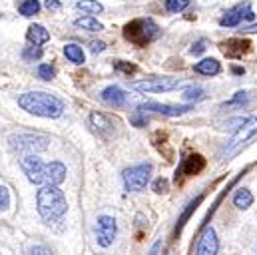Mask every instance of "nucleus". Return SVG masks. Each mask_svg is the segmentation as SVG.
<instances>
[{
  "mask_svg": "<svg viewBox=\"0 0 257 255\" xmlns=\"http://www.w3.org/2000/svg\"><path fill=\"white\" fill-rule=\"evenodd\" d=\"M18 106L28 114L42 118H60L64 112V102L46 92H26L18 98Z\"/></svg>",
  "mask_w": 257,
  "mask_h": 255,
  "instance_id": "f257e3e1",
  "label": "nucleus"
},
{
  "mask_svg": "<svg viewBox=\"0 0 257 255\" xmlns=\"http://www.w3.org/2000/svg\"><path fill=\"white\" fill-rule=\"evenodd\" d=\"M36 205L38 213L44 221H56L68 211V201H66L64 191L58 186H42L36 195Z\"/></svg>",
  "mask_w": 257,
  "mask_h": 255,
  "instance_id": "f03ea898",
  "label": "nucleus"
},
{
  "mask_svg": "<svg viewBox=\"0 0 257 255\" xmlns=\"http://www.w3.org/2000/svg\"><path fill=\"white\" fill-rule=\"evenodd\" d=\"M162 30L152 18H136L124 26V38L134 46H148L156 38H160Z\"/></svg>",
  "mask_w": 257,
  "mask_h": 255,
  "instance_id": "7ed1b4c3",
  "label": "nucleus"
},
{
  "mask_svg": "<svg viewBox=\"0 0 257 255\" xmlns=\"http://www.w3.org/2000/svg\"><path fill=\"white\" fill-rule=\"evenodd\" d=\"M122 178H124V186H126L128 191L146 190V186L150 184V178H152V164L132 166L128 170H124Z\"/></svg>",
  "mask_w": 257,
  "mask_h": 255,
  "instance_id": "20e7f679",
  "label": "nucleus"
},
{
  "mask_svg": "<svg viewBox=\"0 0 257 255\" xmlns=\"http://www.w3.org/2000/svg\"><path fill=\"white\" fill-rule=\"evenodd\" d=\"M130 86L142 94H158V92H170V90L180 88L182 80L180 78H150L142 82H132Z\"/></svg>",
  "mask_w": 257,
  "mask_h": 255,
  "instance_id": "39448f33",
  "label": "nucleus"
},
{
  "mask_svg": "<svg viewBox=\"0 0 257 255\" xmlns=\"http://www.w3.org/2000/svg\"><path fill=\"white\" fill-rule=\"evenodd\" d=\"M48 138L46 136H38V134H18V136H10V146L18 152H44L48 148Z\"/></svg>",
  "mask_w": 257,
  "mask_h": 255,
  "instance_id": "423d86ee",
  "label": "nucleus"
},
{
  "mask_svg": "<svg viewBox=\"0 0 257 255\" xmlns=\"http://www.w3.org/2000/svg\"><path fill=\"white\" fill-rule=\"evenodd\" d=\"M20 168L32 184L46 186V164H42L40 158H36L34 154H26L20 158Z\"/></svg>",
  "mask_w": 257,
  "mask_h": 255,
  "instance_id": "0eeeda50",
  "label": "nucleus"
},
{
  "mask_svg": "<svg viewBox=\"0 0 257 255\" xmlns=\"http://www.w3.org/2000/svg\"><path fill=\"white\" fill-rule=\"evenodd\" d=\"M255 134H257V116L255 118H249V120H243V124H239V128L235 130V134L231 136V140L227 142L223 154H225V156L233 154V152L239 150L243 144H247Z\"/></svg>",
  "mask_w": 257,
  "mask_h": 255,
  "instance_id": "6e6552de",
  "label": "nucleus"
},
{
  "mask_svg": "<svg viewBox=\"0 0 257 255\" xmlns=\"http://www.w3.org/2000/svg\"><path fill=\"white\" fill-rule=\"evenodd\" d=\"M118 233V223L110 215H102L96 219V241L100 247H110L116 239Z\"/></svg>",
  "mask_w": 257,
  "mask_h": 255,
  "instance_id": "1a4fd4ad",
  "label": "nucleus"
},
{
  "mask_svg": "<svg viewBox=\"0 0 257 255\" xmlns=\"http://www.w3.org/2000/svg\"><path fill=\"white\" fill-rule=\"evenodd\" d=\"M219 50L225 58H241L251 50V42L247 38H227L219 44Z\"/></svg>",
  "mask_w": 257,
  "mask_h": 255,
  "instance_id": "9d476101",
  "label": "nucleus"
},
{
  "mask_svg": "<svg viewBox=\"0 0 257 255\" xmlns=\"http://www.w3.org/2000/svg\"><path fill=\"white\" fill-rule=\"evenodd\" d=\"M90 124L94 126V130H96L100 136H104V138H114V136L118 134V128H116L118 122H116L114 118L102 114V112H92V114H90Z\"/></svg>",
  "mask_w": 257,
  "mask_h": 255,
  "instance_id": "9b49d317",
  "label": "nucleus"
},
{
  "mask_svg": "<svg viewBox=\"0 0 257 255\" xmlns=\"http://www.w3.org/2000/svg\"><path fill=\"white\" fill-rule=\"evenodd\" d=\"M219 251V239H217V233L213 227H205L199 241H197V247H195V255H217Z\"/></svg>",
  "mask_w": 257,
  "mask_h": 255,
  "instance_id": "f8f14e48",
  "label": "nucleus"
},
{
  "mask_svg": "<svg viewBox=\"0 0 257 255\" xmlns=\"http://www.w3.org/2000/svg\"><path fill=\"white\" fill-rule=\"evenodd\" d=\"M138 110H142V112H154V114H162V116H170V118H174V116H182V114L190 112L192 106H170V104L146 102V104H142Z\"/></svg>",
  "mask_w": 257,
  "mask_h": 255,
  "instance_id": "ddd939ff",
  "label": "nucleus"
},
{
  "mask_svg": "<svg viewBox=\"0 0 257 255\" xmlns=\"http://www.w3.org/2000/svg\"><path fill=\"white\" fill-rule=\"evenodd\" d=\"M249 10V2H243V4H237V6H233V8H229L223 16H221V20H219V24L221 26H227V28H233V26H237L243 18H245V12Z\"/></svg>",
  "mask_w": 257,
  "mask_h": 255,
  "instance_id": "4468645a",
  "label": "nucleus"
},
{
  "mask_svg": "<svg viewBox=\"0 0 257 255\" xmlns=\"http://www.w3.org/2000/svg\"><path fill=\"white\" fill-rule=\"evenodd\" d=\"M205 166H207V162H205L203 156L192 154V156H188L184 160V164L180 168V174H184V176H197V174H201L205 170Z\"/></svg>",
  "mask_w": 257,
  "mask_h": 255,
  "instance_id": "2eb2a0df",
  "label": "nucleus"
},
{
  "mask_svg": "<svg viewBox=\"0 0 257 255\" xmlns=\"http://www.w3.org/2000/svg\"><path fill=\"white\" fill-rule=\"evenodd\" d=\"M66 180V166L60 162L46 164V186H60Z\"/></svg>",
  "mask_w": 257,
  "mask_h": 255,
  "instance_id": "dca6fc26",
  "label": "nucleus"
},
{
  "mask_svg": "<svg viewBox=\"0 0 257 255\" xmlns=\"http://www.w3.org/2000/svg\"><path fill=\"white\" fill-rule=\"evenodd\" d=\"M102 100H104L106 104L114 106V108H120V106L126 104L128 94H126L122 88H118V86H108V88L102 92Z\"/></svg>",
  "mask_w": 257,
  "mask_h": 255,
  "instance_id": "f3484780",
  "label": "nucleus"
},
{
  "mask_svg": "<svg viewBox=\"0 0 257 255\" xmlns=\"http://www.w3.org/2000/svg\"><path fill=\"white\" fill-rule=\"evenodd\" d=\"M193 70L201 76H217L221 72V64L217 62L215 58H203L193 66Z\"/></svg>",
  "mask_w": 257,
  "mask_h": 255,
  "instance_id": "a211bd4d",
  "label": "nucleus"
},
{
  "mask_svg": "<svg viewBox=\"0 0 257 255\" xmlns=\"http://www.w3.org/2000/svg\"><path fill=\"white\" fill-rule=\"evenodd\" d=\"M26 38H28L34 46H40V44H46V42L50 40V32H48L44 26H40V24H32V26L28 28V32H26Z\"/></svg>",
  "mask_w": 257,
  "mask_h": 255,
  "instance_id": "6ab92c4d",
  "label": "nucleus"
},
{
  "mask_svg": "<svg viewBox=\"0 0 257 255\" xmlns=\"http://www.w3.org/2000/svg\"><path fill=\"white\" fill-rule=\"evenodd\" d=\"M233 205L237 209H247L249 205H253V193L247 188H239L233 193Z\"/></svg>",
  "mask_w": 257,
  "mask_h": 255,
  "instance_id": "aec40b11",
  "label": "nucleus"
},
{
  "mask_svg": "<svg viewBox=\"0 0 257 255\" xmlns=\"http://www.w3.org/2000/svg\"><path fill=\"white\" fill-rule=\"evenodd\" d=\"M201 201H203V193H199V195H197L195 199H192V201L188 203V207L184 209V213H182V215H180V219H178V227H176V231H178V233H180V231H182V227H184V225L188 223L190 215H192L193 211L197 209V205H199Z\"/></svg>",
  "mask_w": 257,
  "mask_h": 255,
  "instance_id": "412c9836",
  "label": "nucleus"
},
{
  "mask_svg": "<svg viewBox=\"0 0 257 255\" xmlns=\"http://www.w3.org/2000/svg\"><path fill=\"white\" fill-rule=\"evenodd\" d=\"M74 24H76L78 28H82V30H90V32H100V30H104V26H102L94 16H82V18L74 20Z\"/></svg>",
  "mask_w": 257,
  "mask_h": 255,
  "instance_id": "4be33fe9",
  "label": "nucleus"
},
{
  "mask_svg": "<svg viewBox=\"0 0 257 255\" xmlns=\"http://www.w3.org/2000/svg\"><path fill=\"white\" fill-rule=\"evenodd\" d=\"M64 54H66V58L74 64H84V60H86L84 50H82V46H78V44H66Z\"/></svg>",
  "mask_w": 257,
  "mask_h": 255,
  "instance_id": "5701e85b",
  "label": "nucleus"
},
{
  "mask_svg": "<svg viewBox=\"0 0 257 255\" xmlns=\"http://www.w3.org/2000/svg\"><path fill=\"white\" fill-rule=\"evenodd\" d=\"M76 8L82 10V12H86V14H100L104 10V6L98 0H80L76 4Z\"/></svg>",
  "mask_w": 257,
  "mask_h": 255,
  "instance_id": "b1692460",
  "label": "nucleus"
},
{
  "mask_svg": "<svg viewBox=\"0 0 257 255\" xmlns=\"http://www.w3.org/2000/svg\"><path fill=\"white\" fill-rule=\"evenodd\" d=\"M18 12L22 16H34L40 12V2L38 0H24L18 4Z\"/></svg>",
  "mask_w": 257,
  "mask_h": 255,
  "instance_id": "393cba45",
  "label": "nucleus"
},
{
  "mask_svg": "<svg viewBox=\"0 0 257 255\" xmlns=\"http://www.w3.org/2000/svg\"><path fill=\"white\" fill-rule=\"evenodd\" d=\"M190 6V0H166V10L172 14H178Z\"/></svg>",
  "mask_w": 257,
  "mask_h": 255,
  "instance_id": "a878e982",
  "label": "nucleus"
},
{
  "mask_svg": "<svg viewBox=\"0 0 257 255\" xmlns=\"http://www.w3.org/2000/svg\"><path fill=\"white\" fill-rule=\"evenodd\" d=\"M114 70H118V72H122V74H136L138 72V66L132 62H124V60H114Z\"/></svg>",
  "mask_w": 257,
  "mask_h": 255,
  "instance_id": "bb28decb",
  "label": "nucleus"
},
{
  "mask_svg": "<svg viewBox=\"0 0 257 255\" xmlns=\"http://www.w3.org/2000/svg\"><path fill=\"white\" fill-rule=\"evenodd\" d=\"M203 98H205V92L201 88H188L184 92V100H188V102H197V100H203Z\"/></svg>",
  "mask_w": 257,
  "mask_h": 255,
  "instance_id": "cd10ccee",
  "label": "nucleus"
},
{
  "mask_svg": "<svg viewBox=\"0 0 257 255\" xmlns=\"http://www.w3.org/2000/svg\"><path fill=\"white\" fill-rule=\"evenodd\" d=\"M22 58H24V60H38V58H42L40 46H28V48L22 52Z\"/></svg>",
  "mask_w": 257,
  "mask_h": 255,
  "instance_id": "c85d7f7f",
  "label": "nucleus"
},
{
  "mask_svg": "<svg viewBox=\"0 0 257 255\" xmlns=\"http://www.w3.org/2000/svg\"><path fill=\"white\" fill-rule=\"evenodd\" d=\"M38 76H40L42 80H52V78L56 76V70H54L50 64H40V66H38Z\"/></svg>",
  "mask_w": 257,
  "mask_h": 255,
  "instance_id": "c756f323",
  "label": "nucleus"
},
{
  "mask_svg": "<svg viewBox=\"0 0 257 255\" xmlns=\"http://www.w3.org/2000/svg\"><path fill=\"white\" fill-rule=\"evenodd\" d=\"M24 255H52V251H50L46 245L36 243V245H30V247L26 249V253H24Z\"/></svg>",
  "mask_w": 257,
  "mask_h": 255,
  "instance_id": "7c9ffc66",
  "label": "nucleus"
},
{
  "mask_svg": "<svg viewBox=\"0 0 257 255\" xmlns=\"http://www.w3.org/2000/svg\"><path fill=\"white\" fill-rule=\"evenodd\" d=\"M130 122H132L136 128H142V126H146V124H148V118L144 116V112H142V110H138L136 114H132V116H130Z\"/></svg>",
  "mask_w": 257,
  "mask_h": 255,
  "instance_id": "2f4dec72",
  "label": "nucleus"
},
{
  "mask_svg": "<svg viewBox=\"0 0 257 255\" xmlns=\"http://www.w3.org/2000/svg\"><path fill=\"white\" fill-rule=\"evenodd\" d=\"M152 188H154L156 193H166L168 188H170V182H168L166 178H158V180L154 182V186H152Z\"/></svg>",
  "mask_w": 257,
  "mask_h": 255,
  "instance_id": "473e14b6",
  "label": "nucleus"
},
{
  "mask_svg": "<svg viewBox=\"0 0 257 255\" xmlns=\"http://www.w3.org/2000/svg\"><path fill=\"white\" fill-rule=\"evenodd\" d=\"M10 205V193L4 186H0V209H8Z\"/></svg>",
  "mask_w": 257,
  "mask_h": 255,
  "instance_id": "72a5a7b5",
  "label": "nucleus"
},
{
  "mask_svg": "<svg viewBox=\"0 0 257 255\" xmlns=\"http://www.w3.org/2000/svg\"><path fill=\"white\" fill-rule=\"evenodd\" d=\"M247 100V92H237L229 102H225V106H235V104H239V102H245Z\"/></svg>",
  "mask_w": 257,
  "mask_h": 255,
  "instance_id": "f704fd0d",
  "label": "nucleus"
},
{
  "mask_svg": "<svg viewBox=\"0 0 257 255\" xmlns=\"http://www.w3.org/2000/svg\"><path fill=\"white\" fill-rule=\"evenodd\" d=\"M90 50H92L94 54H96V52H104V50H106V44H104L102 40H92V42H90Z\"/></svg>",
  "mask_w": 257,
  "mask_h": 255,
  "instance_id": "c9c22d12",
  "label": "nucleus"
},
{
  "mask_svg": "<svg viewBox=\"0 0 257 255\" xmlns=\"http://www.w3.org/2000/svg\"><path fill=\"white\" fill-rule=\"evenodd\" d=\"M205 50V40H199L192 46V54H201Z\"/></svg>",
  "mask_w": 257,
  "mask_h": 255,
  "instance_id": "e433bc0d",
  "label": "nucleus"
},
{
  "mask_svg": "<svg viewBox=\"0 0 257 255\" xmlns=\"http://www.w3.org/2000/svg\"><path fill=\"white\" fill-rule=\"evenodd\" d=\"M44 6H46L48 10H60V8H62V4H60L58 0H46Z\"/></svg>",
  "mask_w": 257,
  "mask_h": 255,
  "instance_id": "4c0bfd02",
  "label": "nucleus"
},
{
  "mask_svg": "<svg viewBox=\"0 0 257 255\" xmlns=\"http://www.w3.org/2000/svg\"><path fill=\"white\" fill-rule=\"evenodd\" d=\"M160 249H162V241H156V243L152 245V249L148 251V255H158L160 253Z\"/></svg>",
  "mask_w": 257,
  "mask_h": 255,
  "instance_id": "58836bf2",
  "label": "nucleus"
},
{
  "mask_svg": "<svg viewBox=\"0 0 257 255\" xmlns=\"http://www.w3.org/2000/svg\"><path fill=\"white\" fill-rule=\"evenodd\" d=\"M231 72H233L235 76H243V74H245V70H243V68H239V66H233V68H231Z\"/></svg>",
  "mask_w": 257,
  "mask_h": 255,
  "instance_id": "ea45409f",
  "label": "nucleus"
},
{
  "mask_svg": "<svg viewBox=\"0 0 257 255\" xmlns=\"http://www.w3.org/2000/svg\"><path fill=\"white\" fill-rule=\"evenodd\" d=\"M241 32H245V34H255L257 32V24H251V26H247L245 30H241Z\"/></svg>",
  "mask_w": 257,
  "mask_h": 255,
  "instance_id": "a19ab883",
  "label": "nucleus"
},
{
  "mask_svg": "<svg viewBox=\"0 0 257 255\" xmlns=\"http://www.w3.org/2000/svg\"><path fill=\"white\" fill-rule=\"evenodd\" d=\"M253 18H255V14H253L251 10H247V12H245V20H253Z\"/></svg>",
  "mask_w": 257,
  "mask_h": 255,
  "instance_id": "79ce46f5",
  "label": "nucleus"
}]
</instances>
